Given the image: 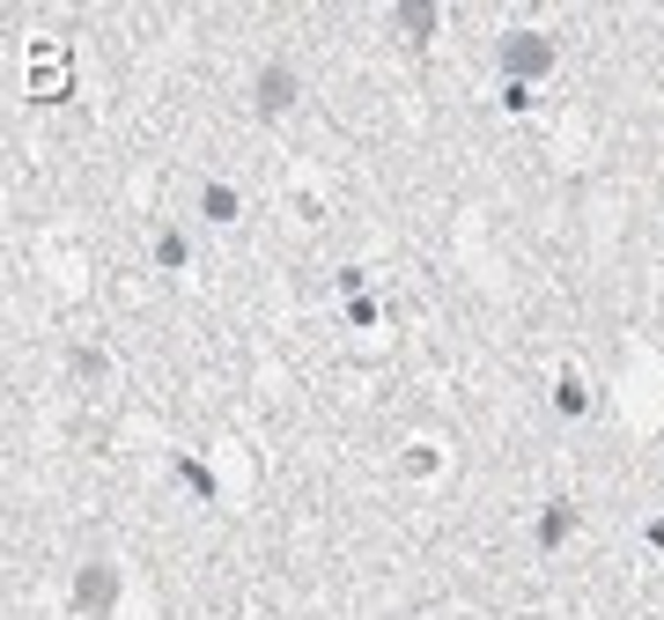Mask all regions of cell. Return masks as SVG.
Wrapping results in <instances>:
<instances>
[{
  "instance_id": "1",
  "label": "cell",
  "mask_w": 664,
  "mask_h": 620,
  "mask_svg": "<svg viewBox=\"0 0 664 620\" xmlns=\"http://www.w3.org/2000/svg\"><path fill=\"white\" fill-rule=\"evenodd\" d=\"M502 67H510V82H524V74H546V67H554V44L532 38V30H510V38H502Z\"/></svg>"
},
{
  "instance_id": "2",
  "label": "cell",
  "mask_w": 664,
  "mask_h": 620,
  "mask_svg": "<svg viewBox=\"0 0 664 620\" xmlns=\"http://www.w3.org/2000/svg\"><path fill=\"white\" fill-rule=\"evenodd\" d=\"M74 606H82V613H111V606H119V569H111V561H89L82 583H74Z\"/></svg>"
},
{
  "instance_id": "3",
  "label": "cell",
  "mask_w": 664,
  "mask_h": 620,
  "mask_svg": "<svg viewBox=\"0 0 664 620\" xmlns=\"http://www.w3.org/2000/svg\"><path fill=\"white\" fill-rule=\"evenodd\" d=\"M289 103H295V74H289L281 60H273L266 74H259V111H266V119H281Z\"/></svg>"
},
{
  "instance_id": "4",
  "label": "cell",
  "mask_w": 664,
  "mask_h": 620,
  "mask_svg": "<svg viewBox=\"0 0 664 620\" xmlns=\"http://www.w3.org/2000/svg\"><path fill=\"white\" fill-rule=\"evenodd\" d=\"M399 30H414V38H429V30H436V8H429V0H406V8H399Z\"/></svg>"
},
{
  "instance_id": "5",
  "label": "cell",
  "mask_w": 664,
  "mask_h": 620,
  "mask_svg": "<svg viewBox=\"0 0 664 620\" xmlns=\"http://www.w3.org/2000/svg\"><path fill=\"white\" fill-rule=\"evenodd\" d=\"M200 207H208L214 222H237V192H229V186H208V192H200Z\"/></svg>"
},
{
  "instance_id": "6",
  "label": "cell",
  "mask_w": 664,
  "mask_h": 620,
  "mask_svg": "<svg viewBox=\"0 0 664 620\" xmlns=\"http://www.w3.org/2000/svg\"><path fill=\"white\" fill-rule=\"evenodd\" d=\"M540 539H546V547H554V539H569V502H554V510H546V524H540Z\"/></svg>"
}]
</instances>
